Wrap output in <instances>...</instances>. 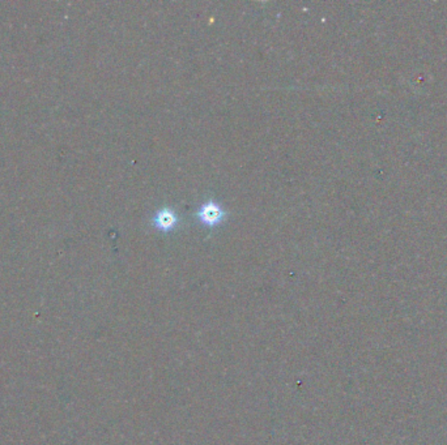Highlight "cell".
I'll list each match as a JSON object with an SVG mask.
<instances>
[{
    "instance_id": "7a4b0ae2",
    "label": "cell",
    "mask_w": 447,
    "mask_h": 445,
    "mask_svg": "<svg viewBox=\"0 0 447 445\" xmlns=\"http://www.w3.org/2000/svg\"><path fill=\"white\" fill-rule=\"evenodd\" d=\"M152 225L159 232H169L177 229L179 225V217L177 212L171 208L159 209L152 218Z\"/></svg>"
},
{
    "instance_id": "6da1fadb",
    "label": "cell",
    "mask_w": 447,
    "mask_h": 445,
    "mask_svg": "<svg viewBox=\"0 0 447 445\" xmlns=\"http://www.w3.org/2000/svg\"><path fill=\"white\" fill-rule=\"evenodd\" d=\"M197 217L207 227H216L225 221L226 212L215 200H208L197 209Z\"/></svg>"
}]
</instances>
